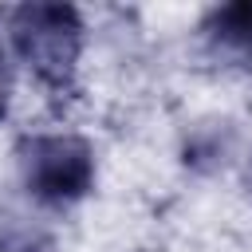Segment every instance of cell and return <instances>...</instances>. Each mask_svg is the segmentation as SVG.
Returning <instances> with one entry per match:
<instances>
[{"mask_svg": "<svg viewBox=\"0 0 252 252\" xmlns=\"http://www.w3.org/2000/svg\"><path fill=\"white\" fill-rule=\"evenodd\" d=\"M4 106H8V71H4V55H0V118H4Z\"/></svg>", "mask_w": 252, "mask_h": 252, "instance_id": "5b68a950", "label": "cell"}, {"mask_svg": "<svg viewBox=\"0 0 252 252\" xmlns=\"http://www.w3.org/2000/svg\"><path fill=\"white\" fill-rule=\"evenodd\" d=\"M16 59L47 91H63L75 79L83 55V20L71 4H24L8 16Z\"/></svg>", "mask_w": 252, "mask_h": 252, "instance_id": "6da1fadb", "label": "cell"}, {"mask_svg": "<svg viewBox=\"0 0 252 252\" xmlns=\"http://www.w3.org/2000/svg\"><path fill=\"white\" fill-rule=\"evenodd\" d=\"M0 252H51V248H47V240L39 232L8 228V232H0Z\"/></svg>", "mask_w": 252, "mask_h": 252, "instance_id": "277c9868", "label": "cell"}, {"mask_svg": "<svg viewBox=\"0 0 252 252\" xmlns=\"http://www.w3.org/2000/svg\"><path fill=\"white\" fill-rule=\"evenodd\" d=\"M248 181H252V165H248Z\"/></svg>", "mask_w": 252, "mask_h": 252, "instance_id": "8992f818", "label": "cell"}, {"mask_svg": "<svg viewBox=\"0 0 252 252\" xmlns=\"http://www.w3.org/2000/svg\"><path fill=\"white\" fill-rule=\"evenodd\" d=\"M24 189L43 205H75L94 185V150L79 134H28L16 146Z\"/></svg>", "mask_w": 252, "mask_h": 252, "instance_id": "7a4b0ae2", "label": "cell"}, {"mask_svg": "<svg viewBox=\"0 0 252 252\" xmlns=\"http://www.w3.org/2000/svg\"><path fill=\"white\" fill-rule=\"evenodd\" d=\"M205 32H209L217 43H224V47H232V51H240V55L252 59V0L213 8Z\"/></svg>", "mask_w": 252, "mask_h": 252, "instance_id": "3957f363", "label": "cell"}]
</instances>
